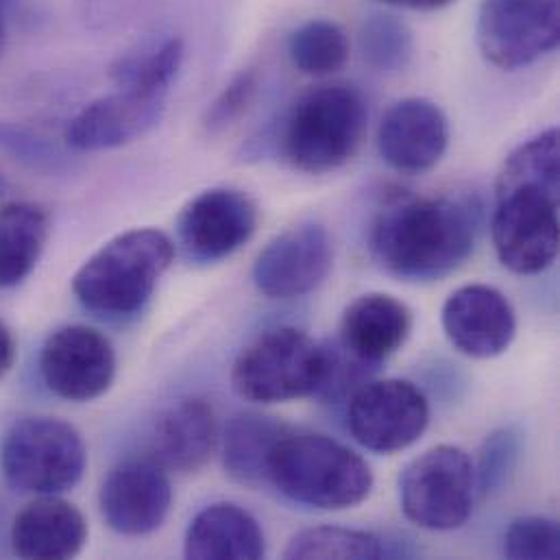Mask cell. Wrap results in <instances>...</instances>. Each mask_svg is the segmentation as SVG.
Here are the masks:
<instances>
[{
    "mask_svg": "<svg viewBox=\"0 0 560 560\" xmlns=\"http://www.w3.org/2000/svg\"><path fill=\"white\" fill-rule=\"evenodd\" d=\"M39 373L57 397L74 404L94 401L109 390L116 377V351L98 329L66 325L46 338Z\"/></svg>",
    "mask_w": 560,
    "mask_h": 560,
    "instance_id": "7c38bea8",
    "label": "cell"
},
{
    "mask_svg": "<svg viewBox=\"0 0 560 560\" xmlns=\"http://www.w3.org/2000/svg\"><path fill=\"white\" fill-rule=\"evenodd\" d=\"M15 355H18L15 338H13L11 329L0 320V377L11 371Z\"/></svg>",
    "mask_w": 560,
    "mask_h": 560,
    "instance_id": "d6a6232c",
    "label": "cell"
},
{
    "mask_svg": "<svg viewBox=\"0 0 560 560\" xmlns=\"http://www.w3.org/2000/svg\"><path fill=\"white\" fill-rule=\"evenodd\" d=\"M476 500L474 463L465 450L454 445L428 450L399 476L401 511L423 530L447 533L465 526Z\"/></svg>",
    "mask_w": 560,
    "mask_h": 560,
    "instance_id": "ba28073f",
    "label": "cell"
},
{
    "mask_svg": "<svg viewBox=\"0 0 560 560\" xmlns=\"http://www.w3.org/2000/svg\"><path fill=\"white\" fill-rule=\"evenodd\" d=\"M184 555L192 560L265 559L267 537L249 511L232 502H219L190 522Z\"/></svg>",
    "mask_w": 560,
    "mask_h": 560,
    "instance_id": "44dd1931",
    "label": "cell"
},
{
    "mask_svg": "<svg viewBox=\"0 0 560 560\" xmlns=\"http://www.w3.org/2000/svg\"><path fill=\"white\" fill-rule=\"evenodd\" d=\"M288 57L292 66L310 77H327L349 59V37L331 20H307L288 37Z\"/></svg>",
    "mask_w": 560,
    "mask_h": 560,
    "instance_id": "484cf974",
    "label": "cell"
},
{
    "mask_svg": "<svg viewBox=\"0 0 560 560\" xmlns=\"http://www.w3.org/2000/svg\"><path fill=\"white\" fill-rule=\"evenodd\" d=\"M476 37L495 68H528L559 46L560 0H482Z\"/></svg>",
    "mask_w": 560,
    "mask_h": 560,
    "instance_id": "9c48e42d",
    "label": "cell"
},
{
    "mask_svg": "<svg viewBox=\"0 0 560 560\" xmlns=\"http://www.w3.org/2000/svg\"><path fill=\"white\" fill-rule=\"evenodd\" d=\"M441 323L452 347L476 360L502 355L517 334L513 303L502 290L487 283L454 290L443 305Z\"/></svg>",
    "mask_w": 560,
    "mask_h": 560,
    "instance_id": "9a60e30c",
    "label": "cell"
},
{
    "mask_svg": "<svg viewBox=\"0 0 560 560\" xmlns=\"http://www.w3.org/2000/svg\"><path fill=\"white\" fill-rule=\"evenodd\" d=\"M450 147L445 112L430 98L410 96L393 103L377 127L382 160L401 175L432 171Z\"/></svg>",
    "mask_w": 560,
    "mask_h": 560,
    "instance_id": "2e32d148",
    "label": "cell"
},
{
    "mask_svg": "<svg viewBox=\"0 0 560 560\" xmlns=\"http://www.w3.org/2000/svg\"><path fill=\"white\" fill-rule=\"evenodd\" d=\"M256 201L230 186H217L199 192L177 219V238L184 254L201 265L232 258L258 230Z\"/></svg>",
    "mask_w": 560,
    "mask_h": 560,
    "instance_id": "8fae6325",
    "label": "cell"
},
{
    "mask_svg": "<svg viewBox=\"0 0 560 560\" xmlns=\"http://www.w3.org/2000/svg\"><path fill=\"white\" fill-rule=\"evenodd\" d=\"M288 425L260 412H236L223 430V465L232 480L256 487L267 482L271 454Z\"/></svg>",
    "mask_w": 560,
    "mask_h": 560,
    "instance_id": "7402d4cb",
    "label": "cell"
},
{
    "mask_svg": "<svg viewBox=\"0 0 560 560\" xmlns=\"http://www.w3.org/2000/svg\"><path fill=\"white\" fill-rule=\"evenodd\" d=\"M358 48L369 68L375 72H401L415 52L410 26L393 13H369L358 28Z\"/></svg>",
    "mask_w": 560,
    "mask_h": 560,
    "instance_id": "4316f807",
    "label": "cell"
},
{
    "mask_svg": "<svg viewBox=\"0 0 560 560\" xmlns=\"http://www.w3.org/2000/svg\"><path fill=\"white\" fill-rule=\"evenodd\" d=\"M491 236L500 262L517 276H539L559 256V129L522 142L498 175Z\"/></svg>",
    "mask_w": 560,
    "mask_h": 560,
    "instance_id": "6da1fadb",
    "label": "cell"
},
{
    "mask_svg": "<svg viewBox=\"0 0 560 560\" xmlns=\"http://www.w3.org/2000/svg\"><path fill=\"white\" fill-rule=\"evenodd\" d=\"M166 112V98L118 88L88 103L66 127V142L83 153L125 147L151 131Z\"/></svg>",
    "mask_w": 560,
    "mask_h": 560,
    "instance_id": "e0dca14e",
    "label": "cell"
},
{
    "mask_svg": "<svg viewBox=\"0 0 560 560\" xmlns=\"http://www.w3.org/2000/svg\"><path fill=\"white\" fill-rule=\"evenodd\" d=\"M85 541L83 513L59 495H39L18 513L11 526V548L20 559H74Z\"/></svg>",
    "mask_w": 560,
    "mask_h": 560,
    "instance_id": "ffe728a7",
    "label": "cell"
},
{
    "mask_svg": "<svg viewBox=\"0 0 560 560\" xmlns=\"http://www.w3.org/2000/svg\"><path fill=\"white\" fill-rule=\"evenodd\" d=\"M173 262L175 245L164 232L129 230L85 260L72 280V292L90 312L131 316L151 301Z\"/></svg>",
    "mask_w": 560,
    "mask_h": 560,
    "instance_id": "5b68a950",
    "label": "cell"
},
{
    "mask_svg": "<svg viewBox=\"0 0 560 560\" xmlns=\"http://www.w3.org/2000/svg\"><path fill=\"white\" fill-rule=\"evenodd\" d=\"M369 107L362 92L347 83H327L303 92L281 127L283 160L301 173L325 175L353 160L364 142Z\"/></svg>",
    "mask_w": 560,
    "mask_h": 560,
    "instance_id": "277c9868",
    "label": "cell"
},
{
    "mask_svg": "<svg viewBox=\"0 0 560 560\" xmlns=\"http://www.w3.org/2000/svg\"><path fill=\"white\" fill-rule=\"evenodd\" d=\"M260 88V74L256 68L241 70L232 81L219 92L206 112V127L210 131H223L241 120L243 114L252 107Z\"/></svg>",
    "mask_w": 560,
    "mask_h": 560,
    "instance_id": "f546056e",
    "label": "cell"
},
{
    "mask_svg": "<svg viewBox=\"0 0 560 560\" xmlns=\"http://www.w3.org/2000/svg\"><path fill=\"white\" fill-rule=\"evenodd\" d=\"M11 2H13V0H0V55H2V50H4V44H7Z\"/></svg>",
    "mask_w": 560,
    "mask_h": 560,
    "instance_id": "e575fe53",
    "label": "cell"
},
{
    "mask_svg": "<svg viewBox=\"0 0 560 560\" xmlns=\"http://www.w3.org/2000/svg\"><path fill=\"white\" fill-rule=\"evenodd\" d=\"M522 456V434L509 425L491 432L480 450L476 469L478 498H493L511 482Z\"/></svg>",
    "mask_w": 560,
    "mask_h": 560,
    "instance_id": "83f0119b",
    "label": "cell"
},
{
    "mask_svg": "<svg viewBox=\"0 0 560 560\" xmlns=\"http://www.w3.org/2000/svg\"><path fill=\"white\" fill-rule=\"evenodd\" d=\"M504 557L511 560H557L560 528L557 520L526 515L515 520L504 535Z\"/></svg>",
    "mask_w": 560,
    "mask_h": 560,
    "instance_id": "f1b7e54d",
    "label": "cell"
},
{
    "mask_svg": "<svg viewBox=\"0 0 560 560\" xmlns=\"http://www.w3.org/2000/svg\"><path fill=\"white\" fill-rule=\"evenodd\" d=\"M412 331L410 307L386 292L353 299L340 318V347L362 364L397 353Z\"/></svg>",
    "mask_w": 560,
    "mask_h": 560,
    "instance_id": "d6986e66",
    "label": "cell"
},
{
    "mask_svg": "<svg viewBox=\"0 0 560 560\" xmlns=\"http://www.w3.org/2000/svg\"><path fill=\"white\" fill-rule=\"evenodd\" d=\"M283 557L299 560H377L395 555L386 548L384 539L373 533L338 526H318L296 533L283 550Z\"/></svg>",
    "mask_w": 560,
    "mask_h": 560,
    "instance_id": "d4e9b609",
    "label": "cell"
},
{
    "mask_svg": "<svg viewBox=\"0 0 560 560\" xmlns=\"http://www.w3.org/2000/svg\"><path fill=\"white\" fill-rule=\"evenodd\" d=\"M221 443L219 419L210 401L186 397L168 406L153 430L151 458L166 471L190 476L201 471Z\"/></svg>",
    "mask_w": 560,
    "mask_h": 560,
    "instance_id": "ac0fdd59",
    "label": "cell"
},
{
    "mask_svg": "<svg viewBox=\"0 0 560 560\" xmlns=\"http://www.w3.org/2000/svg\"><path fill=\"white\" fill-rule=\"evenodd\" d=\"M186 59V46L182 37H166L160 44L129 52L112 68V77L118 88L136 90L147 96L168 98L173 83L177 81Z\"/></svg>",
    "mask_w": 560,
    "mask_h": 560,
    "instance_id": "cb8c5ba5",
    "label": "cell"
},
{
    "mask_svg": "<svg viewBox=\"0 0 560 560\" xmlns=\"http://www.w3.org/2000/svg\"><path fill=\"white\" fill-rule=\"evenodd\" d=\"M0 149L9 151L11 155H15V160H22L24 164H28L33 168L55 164V153L48 149V144L44 140L35 138L33 133H28L24 129L2 125V122H0Z\"/></svg>",
    "mask_w": 560,
    "mask_h": 560,
    "instance_id": "4dcf8cb0",
    "label": "cell"
},
{
    "mask_svg": "<svg viewBox=\"0 0 560 560\" xmlns=\"http://www.w3.org/2000/svg\"><path fill=\"white\" fill-rule=\"evenodd\" d=\"M334 265V247L318 223H299L276 236L254 265V283L269 299L310 294L327 280Z\"/></svg>",
    "mask_w": 560,
    "mask_h": 560,
    "instance_id": "5bb4252c",
    "label": "cell"
},
{
    "mask_svg": "<svg viewBox=\"0 0 560 560\" xmlns=\"http://www.w3.org/2000/svg\"><path fill=\"white\" fill-rule=\"evenodd\" d=\"M7 188H9V184H7V179L0 175V197L7 192Z\"/></svg>",
    "mask_w": 560,
    "mask_h": 560,
    "instance_id": "d590c367",
    "label": "cell"
},
{
    "mask_svg": "<svg viewBox=\"0 0 560 560\" xmlns=\"http://www.w3.org/2000/svg\"><path fill=\"white\" fill-rule=\"evenodd\" d=\"M380 4L386 7H395V9H410V11H436L443 9L456 0H375Z\"/></svg>",
    "mask_w": 560,
    "mask_h": 560,
    "instance_id": "836d02e7",
    "label": "cell"
},
{
    "mask_svg": "<svg viewBox=\"0 0 560 560\" xmlns=\"http://www.w3.org/2000/svg\"><path fill=\"white\" fill-rule=\"evenodd\" d=\"M480 208L474 199L395 197L375 217L369 247L375 262L399 280H441L476 249Z\"/></svg>",
    "mask_w": 560,
    "mask_h": 560,
    "instance_id": "7a4b0ae2",
    "label": "cell"
},
{
    "mask_svg": "<svg viewBox=\"0 0 560 560\" xmlns=\"http://www.w3.org/2000/svg\"><path fill=\"white\" fill-rule=\"evenodd\" d=\"M267 482L294 504L347 511L373 491V471L347 445L314 432L285 430L271 454Z\"/></svg>",
    "mask_w": 560,
    "mask_h": 560,
    "instance_id": "3957f363",
    "label": "cell"
},
{
    "mask_svg": "<svg viewBox=\"0 0 560 560\" xmlns=\"http://www.w3.org/2000/svg\"><path fill=\"white\" fill-rule=\"evenodd\" d=\"M331 371V347L296 327L258 336L234 362V390L256 404H283L323 395Z\"/></svg>",
    "mask_w": 560,
    "mask_h": 560,
    "instance_id": "8992f818",
    "label": "cell"
},
{
    "mask_svg": "<svg viewBox=\"0 0 560 560\" xmlns=\"http://www.w3.org/2000/svg\"><path fill=\"white\" fill-rule=\"evenodd\" d=\"M88 467V450L74 425L55 417L18 419L4 434L0 469L9 487L31 495L72 491Z\"/></svg>",
    "mask_w": 560,
    "mask_h": 560,
    "instance_id": "52a82bcc",
    "label": "cell"
},
{
    "mask_svg": "<svg viewBox=\"0 0 560 560\" xmlns=\"http://www.w3.org/2000/svg\"><path fill=\"white\" fill-rule=\"evenodd\" d=\"M430 423V404L408 380L360 384L347 406V428L369 452L395 454L415 445Z\"/></svg>",
    "mask_w": 560,
    "mask_h": 560,
    "instance_id": "30bf717a",
    "label": "cell"
},
{
    "mask_svg": "<svg viewBox=\"0 0 560 560\" xmlns=\"http://www.w3.org/2000/svg\"><path fill=\"white\" fill-rule=\"evenodd\" d=\"M83 15L94 24H107L120 18L127 0H81Z\"/></svg>",
    "mask_w": 560,
    "mask_h": 560,
    "instance_id": "1f68e13d",
    "label": "cell"
},
{
    "mask_svg": "<svg viewBox=\"0 0 560 560\" xmlns=\"http://www.w3.org/2000/svg\"><path fill=\"white\" fill-rule=\"evenodd\" d=\"M98 506L105 524L122 537L160 530L173 506L168 471L151 456L127 458L103 480Z\"/></svg>",
    "mask_w": 560,
    "mask_h": 560,
    "instance_id": "4fadbf2b",
    "label": "cell"
},
{
    "mask_svg": "<svg viewBox=\"0 0 560 560\" xmlns=\"http://www.w3.org/2000/svg\"><path fill=\"white\" fill-rule=\"evenodd\" d=\"M50 234L48 212L31 201L0 208V288H13L37 267Z\"/></svg>",
    "mask_w": 560,
    "mask_h": 560,
    "instance_id": "603a6c76",
    "label": "cell"
}]
</instances>
